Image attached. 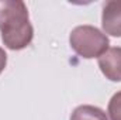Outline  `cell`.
Masks as SVG:
<instances>
[{
    "label": "cell",
    "mask_w": 121,
    "mask_h": 120,
    "mask_svg": "<svg viewBox=\"0 0 121 120\" xmlns=\"http://www.w3.org/2000/svg\"><path fill=\"white\" fill-rule=\"evenodd\" d=\"M0 32L3 44L13 51L27 48L34 38L28 9L21 0H0Z\"/></svg>",
    "instance_id": "cell-1"
},
{
    "label": "cell",
    "mask_w": 121,
    "mask_h": 120,
    "mask_svg": "<svg viewBox=\"0 0 121 120\" xmlns=\"http://www.w3.org/2000/svg\"><path fill=\"white\" fill-rule=\"evenodd\" d=\"M72 50L82 58L91 60L101 57L110 45L108 37L94 26H78L69 35Z\"/></svg>",
    "instance_id": "cell-2"
},
{
    "label": "cell",
    "mask_w": 121,
    "mask_h": 120,
    "mask_svg": "<svg viewBox=\"0 0 121 120\" xmlns=\"http://www.w3.org/2000/svg\"><path fill=\"white\" fill-rule=\"evenodd\" d=\"M99 68L101 74L111 82H121V47L108 48L99 57Z\"/></svg>",
    "instance_id": "cell-3"
},
{
    "label": "cell",
    "mask_w": 121,
    "mask_h": 120,
    "mask_svg": "<svg viewBox=\"0 0 121 120\" xmlns=\"http://www.w3.org/2000/svg\"><path fill=\"white\" fill-rule=\"evenodd\" d=\"M101 27L106 35L121 37V1L110 0L103 6Z\"/></svg>",
    "instance_id": "cell-4"
},
{
    "label": "cell",
    "mask_w": 121,
    "mask_h": 120,
    "mask_svg": "<svg viewBox=\"0 0 121 120\" xmlns=\"http://www.w3.org/2000/svg\"><path fill=\"white\" fill-rule=\"evenodd\" d=\"M70 120H108L107 115L103 109L97 107V106H91V105H82L78 106L72 115Z\"/></svg>",
    "instance_id": "cell-5"
},
{
    "label": "cell",
    "mask_w": 121,
    "mask_h": 120,
    "mask_svg": "<svg viewBox=\"0 0 121 120\" xmlns=\"http://www.w3.org/2000/svg\"><path fill=\"white\" fill-rule=\"evenodd\" d=\"M107 113L110 116V120H121V90L114 93L110 99Z\"/></svg>",
    "instance_id": "cell-6"
},
{
    "label": "cell",
    "mask_w": 121,
    "mask_h": 120,
    "mask_svg": "<svg viewBox=\"0 0 121 120\" xmlns=\"http://www.w3.org/2000/svg\"><path fill=\"white\" fill-rule=\"evenodd\" d=\"M6 65H7V54H6L4 50L0 47V75H1V72L4 71Z\"/></svg>",
    "instance_id": "cell-7"
}]
</instances>
